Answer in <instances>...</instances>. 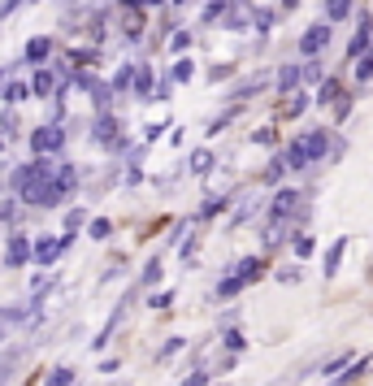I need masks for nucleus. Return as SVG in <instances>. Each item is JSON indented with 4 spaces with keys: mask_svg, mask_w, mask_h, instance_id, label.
<instances>
[{
    "mask_svg": "<svg viewBox=\"0 0 373 386\" xmlns=\"http://www.w3.org/2000/svg\"><path fill=\"white\" fill-rule=\"evenodd\" d=\"M18 195H22L26 204H35V208H52V204H61L70 191H66L57 178H31L26 187H18Z\"/></svg>",
    "mask_w": 373,
    "mask_h": 386,
    "instance_id": "1",
    "label": "nucleus"
},
{
    "mask_svg": "<svg viewBox=\"0 0 373 386\" xmlns=\"http://www.w3.org/2000/svg\"><path fill=\"white\" fill-rule=\"evenodd\" d=\"M326 44H330V22H317V26H308L300 35V52H304V57H317Z\"/></svg>",
    "mask_w": 373,
    "mask_h": 386,
    "instance_id": "2",
    "label": "nucleus"
},
{
    "mask_svg": "<svg viewBox=\"0 0 373 386\" xmlns=\"http://www.w3.org/2000/svg\"><path fill=\"white\" fill-rule=\"evenodd\" d=\"M295 143L304 148V156H308V161H322V156L330 152V135H326V131H304Z\"/></svg>",
    "mask_w": 373,
    "mask_h": 386,
    "instance_id": "3",
    "label": "nucleus"
},
{
    "mask_svg": "<svg viewBox=\"0 0 373 386\" xmlns=\"http://www.w3.org/2000/svg\"><path fill=\"white\" fill-rule=\"evenodd\" d=\"M61 143H66V135H61V126H39V131L31 135V148H35L39 156H44V152H57Z\"/></svg>",
    "mask_w": 373,
    "mask_h": 386,
    "instance_id": "4",
    "label": "nucleus"
},
{
    "mask_svg": "<svg viewBox=\"0 0 373 386\" xmlns=\"http://www.w3.org/2000/svg\"><path fill=\"white\" fill-rule=\"evenodd\" d=\"M66 243H70V235H66V239H39V243L31 248V256H35L39 265H52V260L61 256V248H66Z\"/></svg>",
    "mask_w": 373,
    "mask_h": 386,
    "instance_id": "5",
    "label": "nucleus"
},
{
    "mask_svg": "<svg viewBox=\"0 0 373 386\" xmlns=\"http://www.w3.org/2000/svg\"><path fill=\"white\" fill-rule=\"evenodd\" d=\"M5 260H9V269H22V265L31 260V243H26V235H14V239H9Z\"/></svg>",
    "mask_w": 373,
    "mask_h": 386,
    "instance_id": "6",
    "label": "nucleus"
},
{
    "mask_svg": "<svg viewBox=\"0 0 373 386\" xmlns=\"http://www.w3.org/2000/svg\"><path fill=\"white\" fill-rule=\"evenodd\" d=\"M22 57H26L31 66H44V61L52 57V39H48V35H35V39L26 44V52H22Z\"/></svg>",
    "mask_w": 373,
    "mask_h": 386,
    "instance_id": "7",
    "label": "nucleus"
},
{
    "mask_svg": "<svg viewBox=\"0 0 373 386\" xmlns=\"http://www.w3.org/2000/svg\"><path fill=\"white\" fill-rule=\"evenodd\" d=\"M369 39H373V26H369V18H360L356 35H352V44H347V57H360V52L369 48Z\"/></svg>",
    "mask_w": 373,
    "mask_h": 386,
    "instance_id": "8",
    "label": "nucleus"
},
{
    "mask_svg": "<svg viewBox=\"0 0 373 386\" xmlns=\"http://www.w3.org/2000/svg\"><path fill=\"white\" fill-rule=\"evenodd\" d=\"M260 273H265V265H260L256 256H247V260H239V265H235V278H239L243 287H247V283H256Z\"/></svg>",
    "mask_w": 373,
    "mask_h": 386,
    "instance_id": "9",
    "label": "nucleus"
},
{
    "mask_svg": "<svg viewBox=\"0 0 373 386\" xmlns=\"http://www.w3.org/2000/svg\"><path fill=\"white\" fill-rule=\"evenodd\" d=\"M295 87H300V66H291V61H287V66L278 70V91H282V96H291Z\"/></svg>",
    "mask_w": 373,
    "mask_h": 386,
    "instance_id": "10",
    "label": "nucleus"
},
{
    "mask_svg": "<svg viewBox=\"0 0 373 386\" xmlns=\"http://www.w3.org/2000/svg\"><path fill=\"white\" fill-rule=\"evenodd\" d=\"M295 204H300V191H291V187H287V191H278V195H274V217H291V208H295Z\"/></svg>",
    "mask_w": 373,
    "mask_h": 386,
    "instance_id": "11",
    "label": "nucleus"
},
{
    "mask_svg": "<svg viewBox=\"0 0 373 386\" xmlns=\"http://www.w3.org/2000/svg\"><path fill=\"white\" fill-rule=\"evenodd\" d=\"M278 161H282V170H304V165H308V156H304L300 143H287V152H282Z\"/></svg>",
    "mask_w": 373,
    "mask_h": 386,
    "instance_id": "12",
    "label": "nucleus"
},
{
    "mask_svg": "<svg viewBox=\"0 0 373 386\" xmlns=\"http://www.w3.org/2000/svg\"><path fill=\"white\" fill-rule=\"evenodd\" d=\"M52 91H57V74H52V70H39L35 83H31V96H52Z\"/></svg>",
    "mask_w": 373,
    "mask_h": 386,
    "instance_id": "13",
    "label": "nucleus"
},
{
    "mask_svg": "<svg viewBox=\"0 0 373 386\" xmlns=\"http://www.w3.org/2000/svg\"><path fill=\"white\" fill-rule=\"evenodd\" d=\"M26 96H31L26 83H0V100H5V104H18V100H26Z\"/></svg>",
    "mask_w": 373,
    "mask_h": 386,
    "instance_id": "14",
    "label": "nucleus"
},
{
    "mask_svg": "<svg viewBox=\"0 0 373 386\" xmlns=\"http://www.w3.org/2000/svg\"><path fill=\"white\" fill-rule=\"evenodd\" d=\"M343 252H347V239H334V243H330V252H326V273H339Z\"/></svg>",
    "mask_w": 373,
    "mask_h": 386,
    "instance_id": "15",
    "label": "nucleus"
},
{
    "mask_svg": "<svg viewBox=\"0 0 373 386\" xmlns=\"http://www.w3.org/2000/svg\"><path fill=\"white\" fill-rule=\"evenodd\" d=\"M352 14V0H326V22H343Z\"/></svg>",
    "mask_w": 373,
    "mask_h": 386,
    "instance_id": "16",
    "label": "nucleus"
},
{
    "mask_svg": "<svg viewBox=\"0 0 373 386\" xmlns=\"http://www.w3.org/2000/svg\"><path fill=\"white\" fill-rule=\"evenodd\" d=\"M282 239H287V217H274V222H270V230H265V243L274 248V243H282Z\"/></svg>",
    "mask_w": 373,
    "mask_h": 386,
    "instance_id": "17",
    "label": "nucleus"
},
{
    "mask_svg": "<svg viewBox=\"0 0 373 386\" xmlns=\"http://www.w3.org/2000/svg\"><path fill=\"white\" fill-rule=\"evenodd\" d=\"M352 61H356V83H369L373 78V52H369V57L360 52V57H352Z\"/></svg>",
    "mask_w": 373,
    "mask_h": 386,
    "instance_id": "18",
    "label": "nucleus"
},
{
    "mask_svg": "<svg viewBox=\"0 0 373 386\" xmlns=\"http://www.w3.org/2000/svg\"><path fill=\"white\" fill-rule=\"evenodd\" d=\"M113 135H118V122H113L109 113H104V118L96 122V139H104V143H113Z\"/></svg>",
    "mask_w": 373,
    "mask_h": 386,
    "instance_id": "19",
    "label": "nucleus"
},
{
    "mask_svg": "<svg viewBox=\"0 0 373 386\" xmlns=\"http://www.w3.org/2000/svg\"><path fill=\"white\" fill-rule=\"evenodd\" d=\"M265 83H270V78H265V74H256V78H247V83H239V87H235V100H247V96H252V91H260Z\"/></svg>",
    "mask_w": 373,
    "mask_h": 386,
    "instance_id": "20",
    "label": "nucleus"
},
{
    "mask_svg": "<svg viewBox=\"0 0 373 386\" xmlns=\"http://www.w3.org/2000/svg\"><path fill=\"white\" fill-rule=\"evenodd\" d=\"M222 18H226V22H230V26H235V31H243V26H247V22H252V9H243V5H239V9H226V14H222Z\"/></svg>",
    "mask_w": 373,
    "mask_h": 386,
    "instance_id": "21",
    "label": "nucleus"
},
{
    "mask_svg": "<svg viewBox=\"0 0 373 386\" xmlns=\"http://www.w3.org/2000/svg\"><path fill=\"white\" fill-rule=\"evenodd\" d=\"M131 87H135L139 100H148V91H152V70H135V83H131Z\"/></svg>",
    "mask_w": 373,
    "mask_h": 386,
    "instance_id": "22",
    "label": "nucleus"
},
{
    "mask_svg": "<svg viewBox=\"0 0 373 386\" xmlns=\"http://www.w3.org/2000/svg\"><path fill=\"white\" fill-rule=\"evenodd\" d=\"M208 170H213V152H204V148L191 152V174H208Z\"/></svg>",
    "mask_w": 373,
    "mask_h": 386,
    "instance_id": "23",
    "label": "nucleus"
},
{
    "mask_svg": "<svg viewBox=\"0 0 373 386\" xmlns=\"http://www.w3.org/2000/svg\"><path fill=\"white\" fill-rule=\"evenodd\" d=\"M330 100H339V83L334 78H326L322 87H317V104H330Z\"/></svg>",
    "mask_w": 373,
    "mask_h": 386,
    "instance_id": "24",
    "label": "nucleus"
},
{
    "mask_svg": "<svg viewBox=\"0 0 373 386\" xmlns=\"http://www.w3.org/2000/svg\"><path fill=\"white\" fill-rule=\"evenodd\" d=\"M44 386H74V369H52Z\"/></svg>",
    "mask_w": 373,
    "mask_h": 386,
    "instance_id": "25",
    "label": "nucleus"
},
{
    "mask_svg": "<svg viewBox=\"0 0 373 386\" xmlns=\"http://www.w3.org/2000/svg\"><path fill=\"white\" fill-rule=\"evenodd\" d=\"M131 83H135V70H131V66H122V70H118V78H113L109 87H113V91H131Z\"/></svg>",
    "mask_w": 373,
    "mask_h": 386,
    "instance_id": "26",
    "label": "nucleus"
},
{
    "mask_svg": "<svg viewBox=\"0 0 373 386\" xmlns=\"http://www.w3.org/2000/svg\"><path fill=\"white\" fill-rule=\"evenodd\" d=\"M239 291H243V283L235 278V273H230V278H222V287H218V295H222V300H230V295H239Z\"/></svg>",
    "mask_w": 373,
    "mask_h": 386,
    "instance_id": "27",
    "label": "nucleus"
},
{
    "mask_svg": "<svg viewBox=\"0 0 373 386\" xmlns=\"http://www.w3.org/2000/svg\"><path fill=\"white\" fill-rule=\"evenodd\" d=\"M18 360H22L18 352H0V382H5V377L14 373V365H18Z\"/></svg>",
    "mask_w": 373,
    "mask_h": 386,
    "instance_id": "28",
    "label": "nucleus"
},
{
    "mask_svg": "<svg viewBox=\"0 0 373 386\" xmlns=\"http://www.w3.org/2000/svg\"><path fill=\"white\" fill-rule=\"evenodd\" d=\"M191 74H195V66H191V61L183 57V61L174 66V83H191Z\"/></svg>",
    "mask_w": 373,
    "mask_h": 386,
    "instance_id": "29",
    "label": "nucleus"
},
{
    "mask_svg": "<svg viewBox=\"0 0 373 386\" xmlns=\"http://www.w3.org/2000/svg\"><path fill=\"white\" fill-rule=\"evenodd\" d=\"M252 22H256V31H270L274 26V14L270 9H252Z\"/></svg>",
    "mask_w": 373,
    "mask_h": 386,
    "instance_id": "30",
    "label": "nucleus"
},
{
    "mask_svg": "<svg viewBox=\"0 0 373 386\" xmlns=\"http://www.w3.org/2000/svg\"><path fill=\"white\" fill-rule=\"evenodd\" d=\"M109 222H104V217H96V222H91V239H109Z\"/></svg>",
    "mask_w": 373,
    "mask_h": 386,
    "instance_id": "31",
    "label": "nucleus"
},
{
    "mask_svg": "<svg viewBox=\"0 0 373 386\" xmlns=\"http://www.w3.org/2000/svg\"><path fill=\"white\" fill-rule=\"evenodd\" d=\"M170 48H174V52H187V48H191V35H187V31H174Z\"/></svg>",
    "mask_w": 373,
    "mask_h": 386,
    "instance_id": "32",
    "label": "nucleus"
},
{
    "mask_svg": "<svg viewBox=\"0 0 373 386\" xmlns=\"http://www.w3.org/2000/svg\"><path fill=\"white\" fill-rule=\"evenodd\" d=\"M143 283H148V287H152V283H161V265H156V260L148 265V273H143Z\"/></svg>",
    "mask_w": 373,
    "mask_h": 386,
    "instance_id": "33",
    "label": "nucleus"
},
{
    "mask_svg": "<svg viewBox=\"0 0 373 386\" xmlns=\"http://www.w3.org/2000/svg\"><path fill=\"white\" fill-rule=\"evenodd\" d=\"M222 14H226V5H208V9H204V22H218Z\"/></svg>",
    "mask_w": 373,
    "mask_h": 386,
    "instance_id": "34",
    "label": "nucleus"
},
{
    "mask_svg": "<svg viewBox=\"0 0 373 386\" xmlns=\"http://www.w3.org/2000/svg\"><path fill=\"white\" fill-rule=\"evenodd\" d=\"M226 347H230V352H239V347H243V335H239V330H230V335H226Z\"/></svg>",
    "mask_w": 373,
    "mask_h": 386,
    "instance_id": "35",
    "label": "nucleus"
},
{
    "mask_svg": "<svg viewBox=\"0 0 373 386\" xmlns=\"http://www.w3.org/2000/svg\"><path fill=\"white\" fill-rule=\"evenodd\" d=\"M347 360H352V352H343V356H334V360H330V365H326V373H334V369H343V365H347Z\"/></svg>",
    "mask_w": 373,
    "mask_h": 386,
    "instance_id": "36",
    "label": "nucleus"
},
{
    "mask_svg": "<svg viewBox=\"0 0 373 386\" xmlns=\"http://www.w3.org/2000/svg\"><path fill=\"white\" fill-rule=\"evenodd\" d=\"M18 5H22V0H5V5H0V18H9V14H14Z\"/></svg>",
    "mask_w": 373,
    "mask_h": 386,
    "instance_id": "37",
    "label": "nucleus"
},
{
    "mask_svg": "<svg viewBox=\"0 0 373 386\" xmlns=\"http://www.w3.org/2000/svg\"><path fill=\"white\" fill-rule=\"evenodd\" d=\"M204 382H208V373H191V377H187L183 386H204Z\"/></svg>",
    "mask_w": 373,
    "mask_h": 386,
    "instance_id": "38",
    "label": "nucleus"
},
{
    "mask_svg": "<svg viewBox=\"0 0 373 386\" xmlns=\"http://www.w3.org/2000/svg\"><path fill=\"white\" fill-rule=\"evenodd\" d=\"M5 217H9V204H0V222H5Z\"/></svg>",
    "mask_w": 373,
    "mask_h": 386,
    "instance_id": "39",
    "label": "nucleus"
},
{
    "mask_svg": "<svg viewBox=\"0 0 373 386\" xmlns=\"http://www.w3.org/2000/svg\"><path fill=\"white\" fill-rule=\"evenodd\" d=\"M282 5H287V9H295V5H300V0H282Z\"/></svg>",
    "mask_w": 373,
    "mask_h": 386,
    "instance_id": "40",
    "label": "nucleus"
},
{
    "mask_svg": "<svg viewBox=\"0 0 373 386\" xmlns=\"http://www.w3.org/2000/svg\"><path fill=\"white\" fill-rule=\"evenodd\" d=\"M139 5H161V0H139Z\"/></svg>",
    "mask_w": 373,
    "mask_h": 386,
    "instance_id": "41",
    "label": "nucleus"
},
{
    "mask_svg": "<svg viewBox=\"0 0 373 386\" xmlns=\"http://www.w3.org/2000/svg\"><path fill=\"white\" fill-rule=\"evenodd\" d=\"M0 339H5V321H0Z\"/></svg>",
    "mask_w": 373,
    "mask_h": 386,
    "instance_id": "42",
    "label": "nucleus"
},
{
    "mask_svg": "<svg viewBox=\"0 0 373 386\" xmlns=\"http://www.w3.org/2000/svg\"><path fill=\"white\" fill-rule=\"evenodd\" d=\"M122 5H139V0H122Z\"/></svg>",
    "mask_w": 373,
    "mask_h": 386,
    "instance_id": "43",
    "label": "nucleus"
},
{
    "mask_svg": "<svg viewBox=\"0 0 373 386\" xmlns=\"http://www.w3.org/2000/svg\"><path fill=\"white\" fill-rule=\"evenodd\" d=\"M0 83H5V70H0Z\"/></svg>",
    "mask_w": 373,
    "mask_h": 386,
    "instance_id": "44",
    "label": "nucleus"
}]
</instances>
